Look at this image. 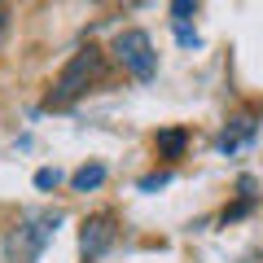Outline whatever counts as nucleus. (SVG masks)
I'll use <instances>...</instances> for the list:
<instances>
[{
	"mask_svg": "<svg viewBox=\"0 0 263 263\" xmlns=\"http://www.w3.org/2000/svg\"><path fill=\"white\" fill-rule=\"evenodd\" d=\"M193 9H197V0H171V22H176V27H189Z\"/></svg>",
	"mask_w": 263,
	"mask_h": 263,
	"instance_id": "nucleus-8",
	"label": "nucleus"
},
{
	"mask_svg": "<svg viewBox=\"0 0 263 263\" xmlns=\"http://www.w3.org/2000/svg\"><path fill=\"white\" fill-rule=\"evenodd\" d=\"M101 184H105L101 162H88V167H79L75 176H70V189H75V193H92V189H101Z\"/></svg>",
	"mask_w": 263,
	"mask_h": 263,
	"instance_id": "nucleus-5",
	"label": "nucleus"
},
{
	"mask_svg": "<svg viewBox=\"0 0 263 263\" xmlns=\"http://www.w3.org/2000/svg\"><path fill=\"white\" fill-rule=\"evenodd\" d=\"M57 184H62V171H57V167L35 171V189H57Z\"/></svg>",
	"mask_w": 263,
	"mask_h": 263,
	"instance_id": "nucleus-9",
	"label": "nucleus"
},
{
	"mask_svg": "<svg viewBox=\"0 0 263 263\" xmlns=\"http://www.w3.org/2000/svg\"><path fill=\"white\" fill-rule=\"evenodd\" d=\"M250 136H254V119H233V127L224 132V141H219V149H224V154H233L237 145H241V141H250Z\"/></svg>",
	"mask_w": 263,
	"mask_h": 263,
	"instance_id": "nucleus-7",
	"label": "nucleus"
},
{
	"mask_svg": "<svg viewBox=\"0 0 263 263\" xmlns=\"http://www.w3.org/2000/svg\"><path fill=\"white\" fill-rule=\"evenodd\" d=\"M9 18H13V13H9V0H0V40L9 35Z\"/></svg>",
	"mask_w": 263,
	"mask_h": 263,
	"instance_id": "nucleus-10",
	"label": "nucleus"
},
{
	"mask_svg": "<svg viewBox=\"0 0 263 263\" xmlns=\"http://www.w3.org/2000/svg\"><path fill=\"white\" fill-rule=\"evenodd\" d=\"M114 237H119V228H114L110 215H92V219H84V228H79V250H84V259H88V263L101 259V254L114 246Z\"/></svg>",
	"mask_w": 263,
	"mask_h": 263,
	"instance_id": "nucleus-4",
	"label": "nucleus"
},
{
	"mask_svg": "<svg viewBox=\"0 0 263 263\" xmlns=\"http://www.w3.org/2000/svg\"><path fill=\"white\" fill-rule=\"evenodd\" d=\"M57 224H62L57 211H27V215L18 219V228H13V237H9V254L18 263H35L40 254H44V246L53 241Z\"/></svg>",
	"mask_w": 263,
	"mask_h": 263,
	"instance_id": "nucleus-2",
	"label": "nucleus"
},
{
	"mask_svg": "<svg viewBox=\"0 0 263 263\" xmlns=\"http://www.w3.org/2000/svg\"><path fill=\"white\" fill-rule=\"evenodd\" d=\"M114 62L123 66V70H127L132 79H154V70H158V53H154V40H149V31H119V35H114Z\"/></svg>",
	"mask_w": 263,
	"mask_h": 263,
	"instance_id": "nucleus-3",
	"label": "nucleus"
},
{
	"mask_svg": "<svg viewBox=\"0 0 263 263\" xmlns=\"http://www.w3.org/2000/svg\"><path fill=\"white\" fill-rule=\"evenodd\" d=\"M101 75H105V57H101V48H97V44H84L75 57H70V62L62 66V75L53 79V92H48L44 105H48V110H62V105L79 101V97H84Z\"/></svg>",
	"mask_w": 263,
	"mask_h": 263,
	"instance_id": "nucleus-1",
	"label": "nucleus"
},
{
	"mask_svg": "<svg viewBox=\"0 0 263 263\" xmlns=\"http://www.w3.org/2000/svg\"><path fill=\"white\" fill-rule=\"evenodd\" d=\"M184 145H189L184 127H167V132H158V154H162V158H180V154H184Z\"/></svg>",
	"mask_w": 263,
	"mask_h": 263,
	"instance_id": "nucleus-6",
	"label": "nucleus"
},
{
	"mask_svg": "<svg viewBox=\"0 0 263 263\" xmlns=\"http://www.w3.org/2000/svg\"><path fill=\"white\" fill-rule=\"evenodd\" d=\"M167 180H171L167 171H162V176H145V180H141V189H145V193H149V189H162V184H167Z\"/></svg>",
	"mask_w": 263,
	"mask_h": 263,
	"instance_id": "nucleus-11",
	"label": "nucleus"
}]
</instances>
